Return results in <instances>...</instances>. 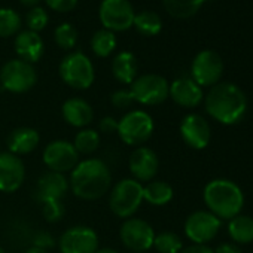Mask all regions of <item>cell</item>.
Masks as SVG:
<instances>
[{"mask_svg":"<svg viewBox=\"0 0 253 253\" xmlns=\"http://www.w3.org/2000/svg\"><path fill=\"white\" fill-rule=\"evenodd\" d=\"M173 198V188L163 180H151L143 186V200L152 206H166Z\"/></svg>","mask_w":253,"mask_h":253,"instance_id":"24","label":"cell"},{"mask_svg":"<svg viewBox=\"0 0 253 253\" xmlns=\"http://www.w3.org/2000/svg\"><path fill=\"white\" fill-rule=\"evenodd\" d=\"M26 23H27V27L32 32L38 33V32H41V30H43L46 27L48 14H46V11L43 8H39V6L32 8L26 15Z\"/></svg>","mask_w":253,"mask_h":253,"instance_id":"33","label":"cell"},{"mask_svg":"<svg viewBox=\"0 0 253 253\" xmlns=\"http://www.w3.org/2000/svg\"><path fill=\"white\" fill-rule=\"evenodd\" d=\"M180 253H214V250H211L206 244H192L186 249H182Z\"/></svg>","mask_w":253,"mask_h":253,"instance_id":"39","label":"cell"},{"mask_svg":"<svg viewBox=\"0 0 253 253\" xmlns=\"http://www.w3.org/2000/svg\"><path fill=\"white\" fill-rule=\"evenodd\" d=\"M91 48H92V52L97 55V57H109L113 49L116 48V38L113 35V32L110 30H98L97 33H94L92 39H91Z\"/></svg>","mask_w":253,"mask_h":253,"instance_id":"28","label":"cell"},{"mask_svg":"<svg viewBox=\"0 0 253 253\" xmlns=\"http://www.w3.org/2000/svg\"><path fill=\"white\" fill-rule=\"evenodd\" d=\"M136 29L145 36H157L163 29V21L158 14L152 11H143L134 17Z\"/></svg>","mask_w":253,"mask_h":253,"instance_id":"27","label":"cell"},{"mask_svg":"<svg viewBox=\"0 0 253 253\" xmlns=\"http://www.w3.org/2000/svg\"><path fill=\"white\" fill-rule=\"evenodd\" d=\"M112 104L119 109L130 107L134 103V97L130 89H118L112 94Z\"/></svg>","mask_w":253,"mask_h":253,"instance_id":"35","label":"cell"},{"mask_svg":"<svg viewBox=\"0 0 253 253\" xmlns=\"http://www.w3.org/2000/svg\"><path fill=\"white\" fill-rule=\"evenodd\" d=\"M48 6L58 12H69L76 8L78 0H45Z\"/></svg>","mask_w":253,"mask_h":253,"instance_id":"36","label":"cell"},{"mask_svg":"<svg viewBox=\"0 0 253 253\" xmlns=\"http://www.w3.org/2000/svg\"><path fill=\"white\" fill-rule=\"evenodd\" d=\"M119 235L126 249L145 253L154 246L155 231L146 220L139 217H128L122 223Z\"/></svg>","mask_w":253,"mask_h":253,"instance_id":"10","label":"cell"},{"mask_svg":"<svg viewBox=\"0 0 253 253\" xmlns=\"http://www.w3.org/2000/svg\"><path fill=\"white\" fill-rule=\"evenodd\" d=\"M214 253H243V252H241V249H240L238 246H235V244L223 243V244H220V246L214 250Z\"/></svg>","mask_w":253,"mask_h":253,"instance_id":"40","label":"cell"},{"mask_svg":"<svg viewBox=\"0 0 253 253\" xmlns=\"http://www.w3.org/2000/svg\"><path fill=\"white\" fill-rule=\"evenodd\" d=\"M128 167L130 173L137 182H151L158 173L160 160L151 148L139 146L130 155Z\"/></svg>","mask_w":253,"mask_h":253,"instance_id":"17","label":"cell"},{"mask_svg":"<svg viewBox=\"0 0 253 253\" xmlns=\"http://www.w3.org/2000/svg\"><path fill=\"white\" fill-rule=\"evenodd\" d=\"M143 203V185L136 179H122L110 191L109 207L121 219L133 217Z\"/></svg>","mask_w":253,"mask_h":253,"instance_id":"4","label":"cell"},{"mask_svg":"<svg viewBox=\"0 0 253 253\" xmlns=\"http://www.w3.org/2000/svg\"><path fill=\"white\" fill-rule=\"evenodd\" d=\"M169 89L170 85L167 79L155 73H148L136 78L130 88L134 101L145 106H155L166 101L169 97Z\"/></svg>","mask_w":253,"mask_h":253,"instance_id":"7","label":"cell"},{"mask_svg":"<svg viewBox=\"0 0 253 253\" xmlns=\"http://www.w3.org/2000/svg\"><path fill=\"white\" fill-rule=\"evenodd\" d=\"M61 112H63L64 121L69 125L76 126V128H84V126L89 125L94 119L92 107L89 106L88 101L79 97H72L66 100Z\"/></svg>","mask_w":253,"mask_h":253,"instance_id":"20","label":"cell"},{"mask_svg":"<svg viewBox=\"0 0 253 253\" xmlns=\"http://www.w3.org/2000/svg\"><path fill=\"white\" fill-rule=\"evenodd\" d=\"M204 203L219 219H232L240 214L244 197L241 189L228 179H214L204 188Z\"/></svg>","mask_w":253,"mask_h":253,"instance_id":"3","label":"cell"},{"mask_svg":"<svg viewBox=\"0 0 253 253\" xmlns=\"http://www.w3.org/2000/svg\"><path fill=\"white\" fill-rule=\"evenodd\" d=\"M206 110L217 122L223 125H234L246 115L247 98L234 84H216L206 95Z\"/></svg>","mask_w":253,"mask_h":253,"instance_id":"1","label":"cell"},{"mask_svg":"<svg viewBox=\"0 0 253 253\" xmlns=\"http://www.w3.org/2000/svg\"><path fill=\"white\" fill-rule=\"evenodd\" d=\"M42 213H43L45 220L58 222L64 216V206L61 201H46V203H43Z\"/></svg>","mask_w":253,"mask_h":253,"instance_id":"34","label":"cell"},{"mask_svg":"<svg viewBox=\"0 0 253 253\" xmlns=\"http://www.w3.org/2000/svg\"><path fill=\"white\" fill-rule=\"evenodd\" d=\"M137 60L136 57L128 52V51H122L119 52L113 61H112V73L116 78V81H119L121 84H133L134 79L137 78Z\"/></svg>","mask_w":253,"mask_h":253,"instance_id":"23","label":"cell"},{"mask_svg":"<svg viewBox=\"0 0 253 253\" xmlns=\"http://www.w3.org/2000/svg\"><path fill=\"white\" fill-rule=\"evenodd\" d=\"M166 11L177 20H186L194 17L200 8L203 6L204 0H163Z\"/></svg>","mask_w":253,"mask_h":253,"instance_id":"26","label":"cell"},{"mask_svg":"<svg viewBox=\"0 0 253 253\" xmlns=\"http://www.w3.org/2000/svg\"><path fill=\"white\" fill-rule=\"evenodd\" d=\"M110 183L112 174L106 163L98 158H88L72 170L69 186L76 197L91 201L101 198L109 191Z\"/></svg>","mask_w":253,"mask_h":253,"instance_id":"2","label":"cell"},{"mask_svg":"<svg viewBox=\"0 0 253 253\" xmlns=\"http://www.w3.org/2000/svg\"><path fill=\"white\" fill-rule=\"evenodd\" d=\"M43 163L49 171H72L79 164V154L73 143L67 140H54L43 151Z\"/></svg>","mask_w":253,"mask_h":253,"instance_id":"12","label":"cell"},{"mask_svg":"<svg viewBox=\"0 0 253 253\" xmlns=\"http://www.w3.org/2000/svg\"><path fill=\"white\" fill-rule=\"evenodd\" d=\"M154 119L143 110H131L118 121V136L128 145L139 148L146 143L154 133Z\"/></svg>","mask_w":253,"mask_h":253,"instance_id":"5","label":"cell"},{"mask_svg":"<svg viewBox=\"0 0 253 253\" xmlns=\"http://www.w3.org/2000/svg\"><path fill=\"white\" fill-rule=\"evenodd\" d=\"M101 24L110 32L128 30L134 23V9L128 0H103L98 11Z\"/></svg>","mask_w":253,"mask_h":253,"instance_id":"9","label":"cell"},{"mask_svg":"<svg viewBox=\"0 0 253 253\" xmlns=\"http://www.w3.org/2000/svg\"><path fill=\"white\" fill-rule=\"evenodd\" d=\"M69 180L63 173L46 171L41 176L36 185V197L43 204L46 201H61L69 191Z\"/></svg>","mask_w":253,"mask_h":253,"instance_id":"18","label":"cell"},{"mask_svg":"<svg viewBox=\"0 0 253 253\" xmlns=\"http://www.w3.org/2000/svg\"><path fill=\"white\" fill-rule=\"evenodd\" d=\"M100 131L104 133V134H112V133H116L118 131V121L112 116H104L101 121H100Z\"/></svg>","mask_w":253,"mask_h":253,"instance_id":"38","label":"cell"},{"mask_svg":"<svg viewBox=\"0 0 253 253\" xmlns=\"http://www.w3.org/2000/svg\"><path fill=\"white\" fill-rule=\"evenodd\" d=\"M39 133L30 126H20L15 128L8 137V149L11 154L21 157L33 152L39 145Z\"/></svg>","mask_w":253,"mask_h":253,"instance_id":"22","label":"cell"},{"mask_svg":"<svg viewBox=\"0 0 253 253\" xmlns=\"http://www.w3.org/2000/svg\"><path fill=\"white\" fill-rule=\"evenodd\" d=\"M0 253H5V250H3V247H2V246H0Z\"/></svg>","mask_w":253,"mask_h":253,"instance_id":"44","label":"cell"},{"mask_svg":"<svg viewBox=\"0 0 253 253\" xmlns=\"http://www.w3.org/2000/svg\"><path fill=\"white\" fill-rule=\"evenodd\" d=\"M0 154H2V152H0Z\"/></svg>","mask_w":253,"mask_h":253,"instance_id":"46","label":"cell"},{"mask_svg":"<svg viewBox=\"0 0 253 253\" xmlns=\"http://www.w3.org/2000/svg\"><path fill=\"white\" fill-rule=\"evenodd\" d=\"M26 179V167L20 157L11 152L0 154V191L5 194L17 192Z\"/></svg>","mask_w":253,"mask_h":253,"instance_id":"15","label":"cell"},{"mask_svg":"<svg viewBox=\"0 0 253 253\" xmlns=\"http://www.w3.org/2000/svg\"><path fill=\"white\" fill-rule=\"evenodd\" d=\"M36 81L38 73L35 67L23 60H11L0 70V82L3 88L15 94L32 89Z\"/></svg>","mask_w":253,"mask_h":253,"instance_id":"8","label":"cell"},{"mask_svg":"<svg viewBox=\"0 0 253 253\" xmlns=\"http://www.w3.org/2000/svg\"><path fill=\"white\" fill-rule=\"evenodd\" d=\"M192 79L200 86H213L219 82L223 73V61L220 55L211 49L198 52L191 67Z\"/></svg>","mask_w":253,"mask_h":253,"instance_id":"11","label":"cell"},{"mask_svg":"<svg viewBox=\"0 0 253 253\" xmlns=\"http://www.w3.org/2000/svg\"><path fill=\"white\" fill-rule=\"evenodd\" d=\"M27 253H49V252H48V250H45V249H41V247L33 246V247H30V249L27 250Z\"/></svg>","mask_w":253,"mask_h":253,"instance_id":"42","label":"cell"},{"mask_svg":"<svg viewBox=\"0 0 253 253\" xmlns=\"http://www.w3.org/2000/svg\"><path fill=\"white\" fill-rule=\"evenodd\" d=\"M228 232L235 243L249 244L253 241V217L238 214L229 220Z\"/></svg>","mask_w":253,"mask_h":253,"instance_id":"25","label":"cell"},{"mask_svg":"<svg viewBox=\"0 0 253 253\" xmlns=\"http://www.w3.org/2000/svg\"><path fill=\"white\" fill-rule=\"evenodd\" d=\"M43 51H45L43 41L38 33L32 30L18 33L15 39V52L18 54L20 60L29 64L36 63L42 58Z\"/></svg>","mask_w":253,"mask_h":253,"instance_id":"21","label":"cell"},{"mask_svg":"<svg viewBox=\"0 0 253 253\" xmlns=\"http://www.w3.org/2000/svg\"><path fill=\"white\" fill-rule=\"evenodd\" d=\"M21 18L12 9H0V38H9L20 32Z\"/></svg>","mask_w":253,"mask_h":253,"instance_id":"31","label":"cell"},{"mask_svg":"<svg viewBox=\"0 0 253 253\" xmlns=\"http://www.w3.org/2000/svg\"><path fill=\"white\" fill-rule=\"evenodd\" d=\"M180 136L189 148L200 151L207 148L211 137V130L209 122L203 116L191 113L186 115L180 122Z\"/></svg>","mask_w":253,"mask_h":253,"instance_id":"16","label":"cell"},{"mask_svg":"<svg viewBox=\"0 0 253 253\" xmlns=\"http://www.w3.org/2000/svg\"><path fill=\"white\" fill-rule=\"evenodd\" d=\"M55 42L63 49H72L78 42V32L72 24H61L55 29Z\"/></svg>","mask_w":253,"mask_h":253,"instance_id":"32","label":"cell"},{"mask_svg":"<svg viewBox=\"0 0 253 253\" xmlns=\"http://www.w3.org/2000/svg\"><path fill=\"white\" fill-rule=\"evenodd\" d=\"M169 95L182 107H197L203 101V89L192 78L176 79L170 85Z\"/></svg>","mask_w":253,"mask_h":253,"instance_id":"19","label":"cell"},{"mask_svg":"<svg viewBox=\"0 0 253 253\" xmlns=\"http://www.w3.org/2000/svg\"><path fill=\"white\" fill-rule=\"evenodd\" d=\"M73 146L78 151V154L91 155L100 146V136H98V133L95 130L84 128V130H81L76 134L75 142H73Z\"/></svg>","mask_w":253,"mask_h":253,"instance_id":"29","label":"cell"},{"mask_svg":"<svg viewBox=\"0 0 253 253\" xmlns=\"http://www.w3.org/2000/svg\"><path fill=\"white\" fill-rule=\"evenodd\" d=\"M152 247H155L160 253H180V250L183 249V243L177 234L166 231L155 235Z\"/></svg>","mask_w":253,"mask_h":253,"instance_id":"30","label":"cell"},{"mask_svg":"<svg viewBox=\"0 0 253 253\" xmlns=\"http://www.w3.org/2000/svg\"><path fill=\"white\" fill-rule=\"evenodd\" d=\"M133 253H142V252H133Z\"/></svg>","mask_w":253,"mask_h":253,"instance_id":"45","label":"cell"},{"mask_svg":"<svg viewBox=\"0 0 253 253\" xmlns=\"http://www.w3.org/2000/svg\"><path fill=\"white\" fill-rule=\"evenodd\" d=\"M61 79L75 89H86L94 82V66L82 52H73L64 57L60 64Z\"/></svg>","mask_w":253,"mask_h":253,"instance_id":"6","label":"cell"},{"mask_svg":"<svg viewBox=\"0 0 253 253\" xmlns=\"http://www.w3.org/2000/svg\"><path fill=\"white\" fill-rule=\"evenodd\" d=\"M95 253H118L115 249H109V247H104V249H97Z\"/></svg>","mask_w":253,"mask_h":253,"instance_id":"43","label":"cell"},{"mask_svg":"<svg viewBox=\"0 0 253 253\" xmlns=\"http://www.w3.org/2000/svg\"><path fill=\"white\" fill-rule=\"evenodd\" d=\"M58 244L61 253H95L98 237L92 228L78 225L64 231Z\"/></svg>","mask_w":253,"mask_h":253,"instance_id":"14","label":"cell"},{"mask_svg":"<svg viewBox=\"0 0 253 253\" xmlns=\"http://www.w3.org/2000/svg\"><path fill=\"white\" fill-rule=\"evenodd\" d=\"M20 2L24 5V6H32V8H36L39 5L41 0H20Z\"/></svg>","mask_w":253,"mask_h":253,"instance_id":"41","label":"cell"},{"mask_svg":"<svg viewBox=\"0 0 253 253\" xmlns=\"http://www.w3.org/2000/svg\"><path fill=\"white\" fill-rule=\"evenodd\" d=\"M33 246L48 250L49 247L55 246V238H54L52 234H49V232H46V231H41V232H38V234L35 235Z\"/></svg>","mask_w":253,"mask_h":253,"instance_id":"37","label":"cell"},{"mask_svg":"<svg viewBox=\"0 0 253 253\" xmlns=\"http://www.w3.org/2000/svg\"><path fill=\"white\" fill-rule=\"evenodd\" d=\"M220 229V219L210 211L198 210L188 216L185 234L195 244H206L213 240Z\"/></svg>","mask_w":253,"mask_h":253,"instance_id":"13","label":"cell"}]
</instances>
